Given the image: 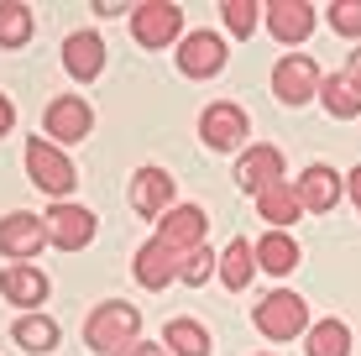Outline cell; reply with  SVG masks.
Here are the masks:
<instances>
[{
  "instance_id": "cell-1",
  "label": "cell",
  "mask_w": 361,
  "mask_h": 356,
  "mask_svg": "<svg viewBox=\"0 0 361 356\" xmlns=\"http://www.w3.org/2000/svg\"><path fill=\"white\" fill-rule=\"evenodd\" d=\"M142 340V309L126 299H105L90 309V320H84V346L99 351V356H121L126 346Z\"/></svg>"
},
{
  "instance_id": "cell-2",
  "label": "cell",
  "mask_w": 361,
  "mask_h": 356,
  "mask_svg": "<svg viewBox=\"0 0 361 356\" xmlns=\"http://www.w3.org/2000/svg\"><path fill=\"white\" fill-rule=\"evenodd\" d=\"M252 325L262 330L267 340H293V336H309V304L298 299V293H288V288H272L262 304L252 309Z\"/></svg>"
},
{
  "instance_id": "cell-3",
  "label": "cell",
  "mask_w": 361,
  "mask_h": 356,
  "mask_svg": "<svg viewBox=\"0 0 361 356\" xmlns=\"http://www.w3.org/2000/svg\"><path fill=\"white\" fill-rule=\"evenodd\" d=\"M27 173H32V183L42 194H53V204H63L73 194V178H79L73 173V157L63 152V147L58 142H37V137L27 142Z\"/></svg>"
},
{
  "instance_id": "cell-4",
  "label": "cell",
  "mask_w": 361,
  "mask_h": 356,
  "mask_svg": "<svg viewBox=\"0 0 361 356\" xmlns=\"http://www.w3.org/2000/svg\"><path fill=\"white\" fill-rule=\"evenodd\" d=\"M131 37L147 53H163L168 42H183V11L168 6V0H147V6L131 11Z\"/></svg>"
},
{
  "instance_id": "cell-5",
  "label": "cell",
  "mask_w": 361,
  "mask_h": 356,
  "mask_svg": "<svg viewBox=\"0 0 361 356\" xmlns=\"http://www.w3.org/2000/svg\"><path fill=\"white\" fill-rule=\"evenodd\" d=\"M319 84H325V73L309 53H288L272 63V94H278L283 105H309L319 94Z\"/></svg>"
},
{
  "instance_id": "cell-6",
  "label": "cell",
  "mask_w": 361,
  "mask_h": 356,
  "mask_svg": "<svg viewBox=\"0 0 361 356\" xmlns=\"http://www.w3.org/2000/svg\"><path fill=\"white\" fill-rule=\"evenodd\" d=\"M246 131H252V116H246L235 100H215V105H204V116H199V137L215 147V152H235V147L246 142Z\"/></svg>"
},
{
  "instance_id": "cell-7",
  "label": "cell",
  "mask_w": 361,
  "mask_h": 356,
  "mask_svg": "<svg viewBox=\"0 0 361 356\" xmlns=\"http://www.w3.org/2000/svg\"><path fill=\"white\" fill-rule=\"evenodd\" d=\"M42 226H47V247H58V252H79V247L94 241V215L84 210V204H68V200L47 204Z\"/></svg>"
},
{
  "instance_id": "cell-8",
  "label": "cell",
  "mask_w": 361,
  "mask_h": 356,
  "mask_svg": "<svg viewBox=\"0 0 361 356\" xmlns=\"http://www.w3.org/2000/svg\"><path fill=\"white\" fill-rule=\"evenodd\" d=\"M90 126H94V110L90 100H79V94H58V100H47L42 110V131H47V142H84L90 137Z\"/></svg>"
},
{
  "instance_id": "cell-9",
  "label": "cell",
  "mask_w": 361,
  "mask_h": 356,
  "mask_svg": "<svg viewBox=\"0 0 361 356\" xmlns=\"http://www.w3.org/2000/svg\"><path fill=\"white\" fill-rule=\"evenodd\" d=\"M47 247V226L42 215H27V210H11L0 220V257H11V262H32L37 252Z\"/></svg>"
},
{
  "instance_id": "cell-10",
  "label": "cell",
  "mask_w": 361,
  "mask_h": 356,
  "mask_svg": "<svg viewBox=\"0 0 361 356\" xmlns=\"http://www.w3.org/2000/svg\"><path fill=\"white\" fill-rule=\"evenodd\" d=\"M262 21H267V32L278 37L283 47H298L309 32L319 27V11L304 6V0H267V6H262Z\"/></svg>"
},
{
  "instance_id": "cell-11",
  "label": "cell",
  "mask_w": 361,
  "mask_h": 356,
  "mask_svg": "<svg viewBox=\"0 0 361 356\" xmlns=\"http://www.w3.org/2000/svg\"><path fill=\"white\" fill-rule=\"evenodd\" d=\"M173 194H178V183H173L168 168H136V178H131V210L142 220H163L173 210Z\"/></svg>"
},
{
  "instance_id": "cell-12",
  "label": "cell",
  "mask_w": 361,
  "mask_h": 356,
  "mask_svg": "<svg viewBox=\"0 0 361 356\" xmlns=\"http://www.w3.org/2000/svg\"><path fill=\"white\" fill-rule=\"evenodd\" d=\"M204 231H209V220H204V210H199V204H173V210L157 220V241H163V247H173L178 257H189V252L204 247Z\"/></svg>"
},
{
  "instance_id": "cell-13",
  "label": "cell",
  "mask_w": 361,
  "mask_h": 356,
  "mask_svg": "<svg viewBox=\"0 0 361 356\" xmlns=\"http://www.w3.org/2000/svg\"><path fill=\"white\" fill-rule=\"evenodd\" d=\"M235 183H241L246 194H267V189H278V183H288L283 178V152L278 147H246L241 157H235Z\"/></svg>"
},
{
  "instance_id": "cell-14",
  "label": "cell",
  "mask_w": 361,
  "mask_h": 356,
  "mask_svg": "<svg viewBox=\"0 0 361 356\" xmlns=\"http://www.w3.org/2000/svg\"><path fill=\"white\" fill-rule=\"evenodd\" d=\"M293 189H298V204H304L309 215H330L335 204H341V194H345V178L335 173L330 163H309Z\"/></svg>"
},
{
  "instance_id": "cell-15",
  "label": "cell",
  "mask_w": 361,
  "mask_h": 356,
  "mask_svg": "<svg viewBox=\"0 0 361 356\" xmlns=\"http://www.w3.org/2000/svg\"><path fill=\"white\" fill-rule=\"evenodd\" d=\"M178 68L189 73V79H215V73L226 68V42H220V32H183Z\"/></svg>"
},
{
  "instance_id": "cell-16",
  "label": "cell",
  "mask_w": 361,
  "mask_h": 356,
  "mask_svg": "<svg viewBox=\"0 0 361 356\" xmlns=\"http://www.w3.org/2000/svg\"><path fill=\"white\" fill-rule=\"evenodd\" d=\"M131 267H136V283H142V288L163 293L168 283H178V267H183V257L173 252V247H163V241L152 236V241H147V247H136Z\"/></svg>"
},
{
  "instance_id": "cell-17",
  "label": "cell",
  "mask_w": 361,
  "mask_h": 356,
  "mask_svg": "<svg viewBox=\"0 0 361 356\" xmlns=\"http://www.w3.org/2000/svg\"><path fill=\"white\" fill-rule=\"evenodd\" d=\"M0 293H6V304L37 314L47 304V273L42 267H27V262H11L6 273H0Z\"/></svg>"
},
{
  "instance_id": "cell-18",
  "label": "cell",
  "mask_w": 361,
  "mask_h": 356,
  "mask_svg": "<svg viewBox=\"0 0 361 356\" xmlns=\"http://www.w3.org/2000/svg\"><path fill=\"white\" fill-rule=\"evenodd\" d=\"M63 68L79 84L99 79V68H105V42H99V32H68L63 37Z\"/></svg>"
},
{
  "instance_id": "cell-19",
  "label": "cell",
  "mask_w": 361,
  "mask_h": 356,
  "mask_svg": "<svg viewBox=\"0 0 361 356\" xmlns=\"http://www.w3.org/2000/svg\"><path fill=\"white\" fill-rule=\"evenodd\" d=\"M319 105H325L335 121H356V116H361V84H356L345 68L325 73V84H319Z\"/></svg>"
},
{
  "instance_id": "cell-20",
  "label": "cell",
  "mask_w": 361,
  "mask_h": 356,
  "mask_svg": "<svg viewBox=\"0 0 361 356\" xmlns=\"http://www.w3.org/2000/svg\"><path fill=\"white\" fill-rule=\"evenodd\" d=\"M257 273H262V267H257V247H246V236H235L231 247L220 252V273H215V278H220L231 293H241Z\"/></svg>"
},
{
  "instance_id": "cell-21",
  "label": "cell",
  "mask_w": 361,
  "mask_h": 356,
  "mask_svg": "<svg viewBox=\"0 0 361 356\" xmlns=\"http://www.w3.org/2000/svg\"><path fill=\"white\" fill-rule=\"evenodd\" d=\"M257 267L272 278H288L298 267V241L288 236V231H267L262 241H257Z\"/></svg>"
},
{
  "instance_id": "cell-22",
  "label": "cell",
  "mask_w": 361,
  "mask_h": 356,
  "mask_svg": "<svg viewBox=\"0 0 361 356\" xmlns=\"http://www.w3.org/2000/svg\"><path fill=\"white\" fill-rule=\"evenodd\" d=\"M257 215H262V220H267L272 231L293 226V220L304 215V204H298V189H293V183H278V189L257 194Z\"/></svg>"
},
{
  "instance_id": "cell-23",
  "label": "cell",
  "mask_w": 361,
  "mask_h": 356,
  "mask_svg": "<svg viewBox=\"0 0 361 356\" xmlns=\"http://www.w3.org/2000/svg\"><path fill=\"white\" fill-rule=\"evenodd\" d=\"M11 336H16V346H21V351L42 356V351H53V346H58V320H47L42 309H37V314H21V320L11 325Z\"/></svg>"
},
{
  "instance_id": "cell-24",
  "label": "cell",
  "mask_w": 361,
  "mask_h": 356,
  "mask_svg": "<svg viewBox=\"0 0 361 356\" xmlns=\"http://www.w3.org/2000/svg\"><path fill=\"white\" fill-rule=\"evenodd\" d=\"M163 346L173 351V356H209V330L199 325V320H168L163 325Z\"/></svg>"
},
{
  "instance_id": "cell-25",
  "label": "cell",
  "mask_w": 361,
  "mask_h": 356,
  "mask_svg": "<svg viewBox=\"0 0 361 356\" xmlns=\"http://www.w3.org/2000/svg\"><path fill=\"white\" fill-rule=\"evenodd\" d=\"M304 351H309V356H351V330H345V320H319V325H309Z\"/></svg>"
},
{
  "instance_id": "cell-26",
  "label": "cell",
  "mask_w": 361,
  "mask_h": 356,
  "mask_svg": "<svg viewBox=\"0 0 361 356\" xmlns=\"http://www.w3.org/2000/svg\"><path fill=\"white\" fill-rule=\"evenodd\" d=\"M32 6L21 0H0V47H27L32 42Z\"/></svg>"
},
{
  "instance_id": "cell-27",
  "label": "cell",
  "mask_w": 361,
  "mask_h": 356,
  "mask_svg": "<svg viewBox=\"0 0 361 356\" xmlns=\"http://www.w3.org/2000/svg\"><path fill=\"white\" fill-rule=\"evenodd\" d=\"M220 16H226V32L231 37H252L257 27H262V6H257V0H226Z\"/></svg>"
},
{
  "instance_id": "cell-28",
  "label": "cell",
  "mask_w": 361,
  "mask_h": 356,
  "mask_svg": "<svg viewBox=\"0 0 361 356\" xmlns=\"http://www.w3.org/2000/svg\"><path fill=\"white\" fill-rule=\"evenodd\" d=\"M215 273H220V257L209 252V247H199V252H189V257H183V267H178V283H189V288H204Z\"/></svg>"
},
{
  "instance_id": "cell-29",
  "label": "cell",
  "mask_w": 361,
  "mask_h": 356,
  "mask_svg": "<svg viewBox=\"0 0 361 356\" xmlns=\"http://www.w3.org/2000/svg\"><path fill=\"white\" fill-rule=\"evenodd\" d=\"M330 32L341 37H361V0H330Z\"/></svg>"
},
{
  "instance_id": "cell-30",
  "label": "cell",
  "mask_w": 361,
  "mask_h": 356,
  "mask_svg": "<svg viewBox=\"0 0 361 356\" xmlns=\"http://www.w3.org/2000/svg\"><path fill=\"white\" fill-rule=\"evenodd\" d=\"M121 356H173V351L163 346V340H136V346H126Z\"/></svg>"
},
{
  "instance_id": "cell-31",
  "label": "cell",
  "mask_w": 361,
  "mask_h": 356,
  "mask_svg": "<svg viewBox=\"0 0 361 356\" xmlns=\"http://www.w3.org/2000/svg\"><path fill=\"white\" fill-rule=\"evenodd\" d=\"M16 126V105H11V94H0V137Z\"/></svg>"
},
{
  "instance_id": "cell-32",
  "label": "cell",
  "mask_w": 361,
  "mask_h": 356,
  "mask_svg": "<svg viewBox=\"0 0 361 356\" xmlns=\"http://www.w3.org/2000/svg\"><path fill=\"white\" fill-rule=\"evenodd\" d=\"M345 189H351V200H356V215H361V168H351V173H345Z\"/></svg>"
},
{
  "instance_id": "cell-33",
  "label": "cell",
  "mask_w": 361,
  "mask_h": 356,
  "mask_svg": "<svg viewBox=\"0 0 361 356\" xmlns=\"http://www.w3.org/2000/svg\"><path fill=\"white\" fill-rule=\"evenodd\" d=\"M345 73H351V79L361 84V42H356V53H351V63H345Z\"/></svg>"
},
{
  "instance_id": "cell-34",
  "label": "cell",
  "mask_w": 361,
  "mask_h": 356,
  "mask_svg": "<svg viewBox=\"0 0 361 356\" xmlns=\"http://www.w3.org/2000/svg\"><path fill=\"white\" fill-rule=\"evenodd\" d=\"M257 356H272V351H257Z\"/></svg>"
}]
</instances>
